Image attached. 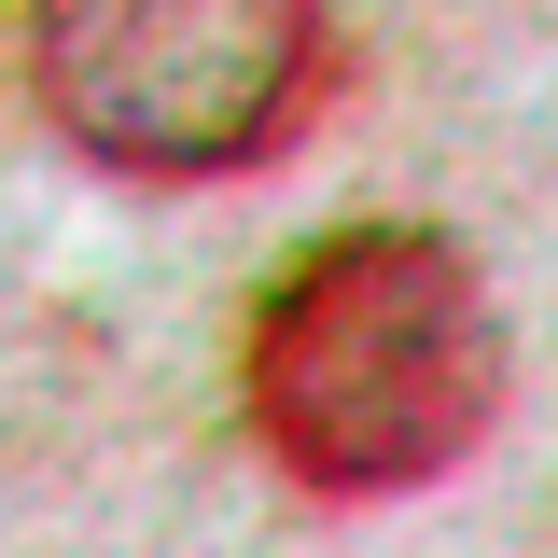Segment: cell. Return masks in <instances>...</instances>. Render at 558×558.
I'll use <instances>...</instances> for the list:
<instances>
[{
    "instance_id": "2",
    "label": "cell",
    "mask_w": 558,
    "mask_h": 558,
    "mask_svg": "<svg viewBox=\"0 0 558 558\" xmlns=\"http://www.w3.org/2000/svg\"><path fill=\"white\" fill-rule=\"evenodd\" d=\"M28 70L70 154L126 182H238L336 98L322 0H28Z\"/></svg>"
},
{
    "instance_id": "1",
    "label": "cell",
    "mask_w": 558,
    "mask_h": 558,
    "mask_svg": "<svg viewBox=\"0 0 558 558\" xmlns=\"http://www.w3.org/2000/svg\"><path fill=\"white\" fill-rule=\"evenodd\" d=\"M238 418L279 488L307 502H405L461 475L502 418V322L461 238L433 223H336L252 293Z\"/></svg>"
}]
</instances>
